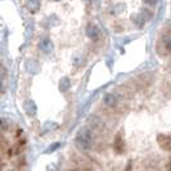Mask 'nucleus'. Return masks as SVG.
I'll use <instances>...</instances> for the list:
<instances>
[{
  "mask_svg": "<svg viewBox=\"0 0 171 171\" xmlns=\"http://www.w3.org/2000/svg\"><path fill=\"white\" fill-rule=\"evenodd\" d=\"M85 2H86V0H85Z\"/></svg>",
  "mask_w": 171,
  "mask_h": 171,
  "instance_id": "obj_15",
  "label": "nucleus"
},
{
  "mask_svg": "<svg viewBox=\"0 0 171 171\" xmlns=\"http://www.w3.org/2000/svg\"><path fill=\"white\" fill-rule=\"evenodd\" d=\"M40 3H41V0H27L28 8L31 9L32 12H36V10H38V8L40 7Z\"/></svg>",
  "mask_w": 171,
  "mask_h": 171,
  "instance_id": "obj_9",
  "label": "nucleus"
},
{
  "mask_svg": "<svg viewBox=\"0 0 171 171\" xmlns=\"http://www.w3.org/2000/svg\"><path fill=\"white\" fill-rule=\"evenodd\" d=\"M71 88V81L68 77H62L59 80V90L62 91V93H66V91H68Z\"/></svg>",
  "mask_w": 171,
  "mask_h": 171,
  "instance_id": "obj_7",
  "label": "nucleus"
},
{
  "mask_svg": "<svg viewBox=\"0 0 171 171\" xmlns=\"http://www.w3.org/2000/svg\"><path fill=\"white\" fill-rule=\"evenodd\" d=\"M170 162H171V158H170Z\"/></svg>",
  "mask_w": 171,
  "mask_h": 171,
  "instance_id": "obj_14",
  "label": "nucleus"
},
{
  "mask_svg": "<svg viewBox=\"0 0 171 171\" xmlns=\"http://www.w3.org/2000/svg\"><path fill=\"white\" fill-rule=\"evenodd\" d=\"M57 127H58V125L57 124H49V122H48V124H45V126H44V130H46V129H57Z\"/></svg>",
  "mask_w": 171,
  "mask_h": 171,
  "instance_id": "obj_11",
  "label": "nucleus"
},
{
  "mask_svg": "<svg viewBox=\"0 0 171 171\" xmlns=\"http://www.w3.org/2000/svg\"><path fill=\"white\" fill-rule=\"evenodd\" d=\"M86 36L91 40H98L99 39V30L94 24H89L86 27Z\"/></svg>",
  "mask_w": 171,
  "mask_h": 171,
  "instance_id": "obj_5",
  "label": "nucleus"
},
{
  "mask_svg": "<svg viewBox=\"0 0 171 171\" xmlns=\"http://www.w3.org/2000/svg\"><path fill=\"white\" fill-rule=\"evenodd\" d=\"M39 49H40L42 53L49 54V53L53 50V42H52V40L48 39V38H44L42 40H40V42H39Z\"/></svg>",
  "mask_w": 171,
  "mask_h": 171,
  "instance_id": "obj_4",
  "label": "nucleus"
},
{
  "mask_svg": "<svg viewBox=\"0 0 171 171\" xmlns=\"http://www.w3.org/2000/svg\"><path fill=\"white\" fill-rule=\"evenodd\" d=\"M23 111L28 117H34V116L38 113V107H36V103L31 99H27L23 103Z\"/></svg>",
  "mask_w": 171,
  "mask_h": 171,
  "instance_id": "obj_2",
  "label": "nucleus"
},
{
  "mask_svg": "<svg viewBox=\"0 0 171 171\" xmlns=\"http://www.w3.org/2000/svg\"><path fill=\"white\" fill-rule=\"evenodd\" d=\"M75 144L76 148L81 152H88L91 148V133L86 127L78 130L77 135L75 138Z\"/></svg>",
  "mask_w": 171,
  "mask_h": 171,
  "instance_id": "obj_1",
  "label": "nucleus"
},
{
  "mask_svg": "<svg viewBox=\"0 0 171 171\" xmlns=\"http://www.w3.org/2000/svg\"><path fill=\"white\" fill-rule=\"evenodd\" d=\"M113 147H115V151L117 152V153H122V152H124V140H122V138H121L120 134H118L117 136H116V140H115Z\"/></svg>",
  "mask_w": 171,
  "mask_h": 171,
  "instance_id": "obj_8",
  "label": "nucleus"
},
{
  "mask_svg": "<svg viewBox=\"0 0 171 171\" xmlns=\"http://www.w3.org/2000/svg\"><path fill=\"white\" fill-rule=\"evenodd\" d=\"M157 142H158V145H160L162 149L171 151V138L170 136L163 135V134H160V135L157 136Z\"/></svg>",
  "mask_w": 171,
  "mask_h": 171,
  "instance_id": "obj_3",
  "label": "nucleus"
},
{
  "mask_svg": "<svg viewBox=\"0 0 171 171\" xmlns=\"http://www.w3.org/2000/svg\"><path fill=\"white\" fill-rule=\"evenodd\" d=\"M103 102H104L106 106L113 107V106H116V103H117V96H116L115 94H112V93L106 94L104 98H103Z\"/></svg>",
  "mask_w": 171,
  "mask_h": 171,
  "instance_id": "obj_6",
  "label": "nucleus"
},
{
  "mask_svg": "<svg viewBox=\"0 0 171 171\" xmlns=\"http://www.w3.org/2000/svg\"><path fill=\"white\" fill-rule=\"evenodd\" d=\"M58 148H60V143H54V144H52V145L46 149V153H52V152L57 151Z\"/></svg>",
  "mask_w": 171,
  "mask_h": 171,
  "instance_id": "obj_10",
  "label": "nucleus"
},
{
  "mask_svg": "<svg viewBox=\"0 0 171 171\" xmlns=\"http://www.w3.org/2000/svg\"><path fill=\"white\" fill-rule=\"evenodd\" d=\"M147 3H151V4H156L157 3V0H145Z\"/></svg>",
  "mask_w": 171,
  "mask_h": 171,
  "instance_id": "obj_13",
  "label": "nucleus"
},
{
  "mask_svg": "<svg viewBox=\"0 0 171 171\" xmlns=\"http://www.w3.org/2000/svg\"><path fill=\"white\" fill-rule=\"evenodd\" d=\"M166 48L169 49V50H170V53H171V38L166 41Z\"/></svg>",
  "mask_w": 171,
  "mask_h": 171,
  "instance_id": "obj_12",
  "label": "nucleus"
}]
</instances>
